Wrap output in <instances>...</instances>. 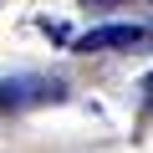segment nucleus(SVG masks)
<instances>
[{
    "instance_id": "1",
    "label": "nucleus",
    "mask_w": 153,
    "mask_h": 153,
    "mask_svg": "<svg viewBox=\"0 0 153 153\" xmlns=\"http://www.w3.org/2000/svg\"><path fill=\"white\" fill-rule=\"evenodd\" d=\"M66 102V82L46 71H26V76H5L0 82V112H26V107H51Z\"/></svg>"
},
{
    "instance_id": "2",
    "label": "nucleus",
    "mask_w": 153,
    "mask_h": 153,
    "mask_svg": "<svg viewBox=\"0 0 153 153\" xmlns=\"http://www.w3.org/2000/svg\"><path fill=\"white\" fill-rule=\"evenodd\" d=\"M148 36H153V31H143V26H97V31H87V36H76V51H82V56H102V51H138Z\"/></svg>"
},
{
    "instance_id": "3",
    "label": "nucleus",
    "mask_w": 153,
    "mask_h": 153,
    "mask_svg": "<svg viewBox=\"0 0 153 153\" xmlns=\"http://www.w3.org/2000/svg\"><path fill=\"white\" fill-rule=\"evenodd\" d=\"M112 5H128V0H82V10H112Z\"/></svg>"
},
{
    "instance_id": "4",
    "label": "nucleus",
    "mask_w": 153,
    "mask_h": 153,
    "mask_svg": "<svg viewBox=\"0 0 153 153\" xmlns=\"http://www.w3.org/2000/svg\"><path fill=\"white\" fill-rule=\"evenodd\" d=\"M143 102H148V112H153V76L143 82Z\"/></svg>"
}]
</instances>
